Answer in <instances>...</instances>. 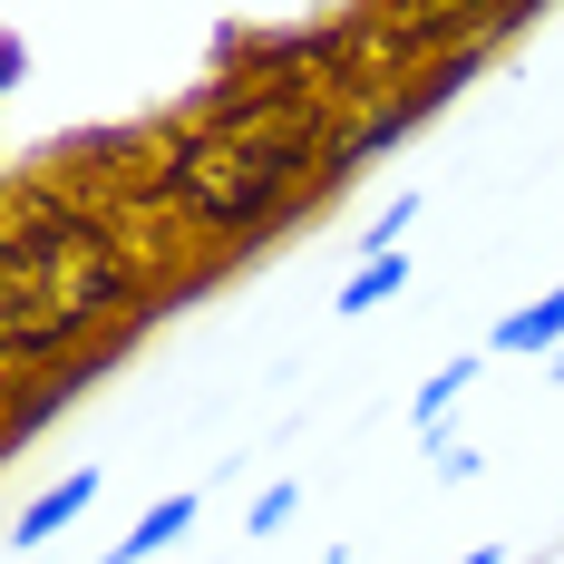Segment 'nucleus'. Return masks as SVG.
Returning a JSON list of instances; mask_svg holds the SVG:
<instances>
[{"mask_svg": "<svg viewBox=\"0 0 564 564\" xmlns=\"http://www.w3.org/2000/svg\"><path fill=\"white\" fill-rule=\"evenodd\" d=\"M545 380H555V390H564V350H555V360H545Z\"/></svg>", "mask_w": 564, "mask_h": 564, "instance_id": "9d476101", "label": "nucleus"}, {"mask_svg": "<svg viewBox=\"0 0 564 564\" xmlns=\"http://www.w3.org/2000/svg\"><path fill=\"white\" fill-rule=\"evenodd\" d=\"M477 370H487V350H457V360H438V370L419 380V399H409V429H419V438H438V429H448V409L467 399V380H477Z\"/></svg>", "mask_w": 564, "mask_h": 564, "instance_id": "20e7f679", "label": "nucleus"}, {"mask_svg": "<svg viewBox=\"0 0 564 564\" xmlns=\"http://www.w3.org/2000/svg\"><path fill=\"white\" fill-rule=\"evenodd\" d=\"M457 564H516V555H507V545H467Z\"/></svg>", "mask_w": 564, "mask_h": 564, "instance_id": "1a4fd4ad", "label": "nucleus"}, {"mask_svg": "<svg viewBox=\"0 0 564 564\" xmlns=\"http://www.w3.org/2000/svg\"><path fill=\"white\" fill-rule=\"evenodd\" d=\"M195 516H205V487H175V497H156V507L137 516V525H127V535H117L98 564H147V555H166V545L195 525Z\"/></svg>", "mask_w": 564, "mask_h": 564, "instance_id": "f03ea898", "label": "nucleus"}, {"mask_svg": "<svg viewBox=\"0 0 564 564\" xmlns=\"http://www.w3.org/2000/svg\"><path fill=\"white\" fill-rule=\"evenodd\" d=\"M399 292H409V253H380V263H360V273L340 282V322H370V312H380V302H399Z\"/></svg>", "mask_w": 564, "mask_h": 564, "instance_id": "39448f33", "label": "nucleus"}, {"mask_svg": "<svg viewBox=\"0 0 564 564\" xmlns=\"http://www.w3.org/2000/svg\"><path fill=\"white\" fill-rule=\"evenodd\" d=\"M487 350H507V360H555L564 350V282L545 292V302H516L507 322L487 332Z\"/></svg>", "mask_w": 564, "mask_h": 564, "instance_id": "7ed1b4c3", "label": "nucleus"}, {"mask_svg": "<svg viewBox=\"0 0 564 564\" xmlns=\"http://www.w3.org/2000/svg\"><path fill=\"white\" fill-rule=\"evenodd\" d=\"M409 225H419V185H399L390 205H380V225L360 234V263H380V253H399V243H409Z\"/></svg>", "mask_w": 564, "mask_h": 564, "instance_id": "423d86ee", "label": "nucleus"}, {"mask_svg": "<svg viewBox=\"0 0 564 564\" xmlns=\"http://www.w3.org/2000/svg\"><path fill=\"white\" fill-rule=\"evenodd\" d=\"M429 467H438V487H467V477H477V467H487V457L467 448V438H457V429H438V438H429Z\"/></svg>", "mask_w": 564, "mask_h": 564, "instance_id": "6e6552de", "label": "nucleus"}, {"mask_svg": "<svg viewBox=\"0 0 564 564\" xmlns=\"http://www.w3.org/2000/svg\"><path fill=\"white\" fill-rule=\"evenodd\" d=\"M292 516H302V477H273V487H263V497L243 507V535H282Z\"/></svg>", "mask_w": 564, "mask_h": 564, "instance_id": "0eeeda50", "label": "nucleus"}, {"mask_svg": "<svg viewBox=\"0 0 564 564\" xmlns=\"http://www.w3.org/2000/svg\"><path fill=\"white\" fill-rule=\"evenodd\" d=\"M98 487H108V467H68V477H58V487H40V497H30V507L10 516V555H40V545H50V535H68V525H78V516L98 507Z\"/></svg>", "mask_w": 564, "mask_h": 564, "instance_id": "f257e3e1", "label": "nucleus"}]
</instances>
